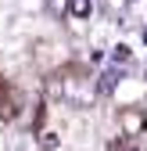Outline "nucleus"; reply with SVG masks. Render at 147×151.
Here are the masks:
<instances>
[{
	"label": "nucleus",
	"mask_w": 147,
	"mask_h": 151,
	"mask_svg": "<svg viewBox=\"0 0 147 151\" xmlns=\"http://www.w3.org/2000/svg\"><path fill=\"white\" fill-rule=\"evenodd\" d=\"M40 147L43 151H54V147H58V133H40Z\"/></svg>",
	"instance_id": "obj_5"
},
{
	"label": "nucleus",
	"mask_w": 147,
	"mask_h": 151,
	"mask_svg": "<svg viewBox=\"0 0 147 151\" xmlns=\"http://www.w3.org/2000/svg\"><path fill=\"white\" fill-rule=\"evenodd\" d=\"M140 115H143V126H147V101H143V111H140Z\"/></svg>",
	"instance_id": "obj_6"
},
{
	"label": "nucleus",
	"mask_w": 147,
	"mask_h": 151,
	"mask_svg": "<svg viewBox=\"0 0 147 151\" xmlns=\"http://www.w3.org/2000/svg\"><path fill=\"white\" fill-rule=\"evenodd\" d=\"M61 97L68 104H76V108H86V104H93V97H97V83L86 79V76H65V79H61Z\"/></svg>",
	"instance_id": "obj_1"
},
{
	"label": "nucleus",
	"mask_w": 147,
	"mask_h": 151,
	"mask_svg": "<svg viewBox=\"0 0 147 151\" xmlns=\"http://www.w3.org/2000/svg\"><path fill=\"white\" fill-rule=\"evenodd\" d=\"M111 65H129V47H122V43H118V47L111 50Z\"/></svg>",
	"instance_id": "obj_4"
},
{
	"label": "nucleus",
	"mask_w": 147,
	"mask_h": 151,
	"mask_svg": "<svg viewBox=\"0 0 147 151\" xmlns=\"http://www.w3.org/2000/svg\"><path fill=\"white\" fill-rule=\"evenodd\" d=\"M47 11H50L54 18H61V14H68V0H47Z\"/></svg>",
	"instance_id": "obj_3"
},
{
	"label": "nucleus",
	"mask_w": 147,
	"mask_h": 151,
	"mask_svg": "<svg viewBox=\"0 0 147 151\" xmlns=\"http://www.w3.org/2000/svg\"><path fill=\"white\" fill-rule=\"evenodd\" d=\"M90 11H93V4H90V0H68V14H76V18H90Z\"/></svg>",
	"instance_id": "obj_2"
}]
</instances>
